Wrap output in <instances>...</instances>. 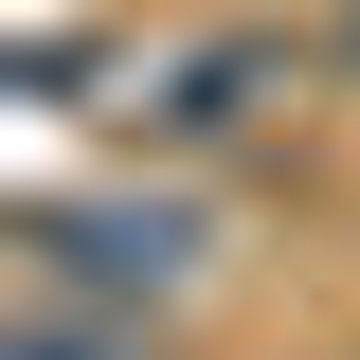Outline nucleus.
I'll return each instance as SVG.
<instances>
[{
  "instance_id": "nucleus-1",
  "label": "nucleus",
  "mask_w": 360,
  "mask_h": 360,
  "mask_svg": "<svg viewBox=\"0 0 360 360\" xmlns=\"http://www.w3.org/2000/svg\"><path fill=\"white\" fill-rule=\"evenodd\" d=\"M54 234V270H72L90 307H180V288H198V217H180V198H72V217H37Z\"/></svg>"
},
{
  "instance_id": "nucleus-2",
  "label": "nucleus",
  "mask_w": 360,
  "mask_h": 360,
  "mask_svg": "<svg viewBox=\"0 0 360 360\" xmlns=\"http://www.w3.org/2000/svg\"><path fill=\"white\" fill-rule=\"evenodd\" d=\"M0 360H144L127 307H54V324H0Z\"/></svg>"
},
{
  "instance_id": "nucleus-3",
  "label": "nucleus",
  "mask_w": 360,
  "mask_h": 360,
  "mask_svg": "<svg viewBox=\"0 0 360 360\" xmlns=\"http://www.w3.org/2000/svg\"><path fill=\"white\" fill-rule=\"evenodd\" d=\"M342 54H360V0H342Z\"/></svg>"
}]
</instances>
